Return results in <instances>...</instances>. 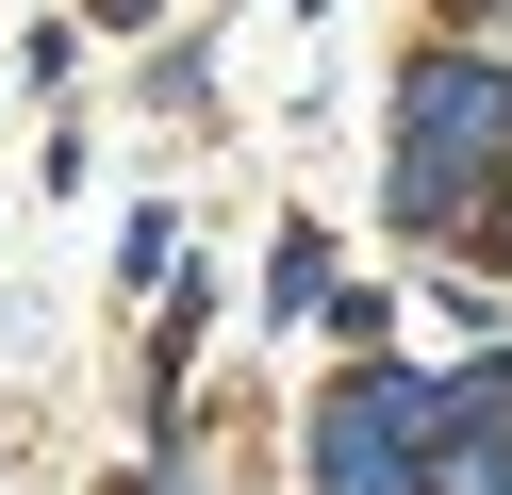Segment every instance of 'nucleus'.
<instances>
[{
    "mask_svg": "<svg viewBox=\"0 0 512 495\" xmlns=\"http://www.w3.org/2000/svg\"><path fill=\"white\" fill-rule=\"evenodd\" d=\"M446 17H479V0H446Z\"/></svg>",
    "mask_w": 512,
    "mask_h": 495,
    "instance_id": "4",
    "label": "nucleus"
},
{
    "mask_svg": "<svg viewBox=\"0 0 512 495\" xmlns=\"http://www.w3.org/2000/svg\"><path fill=\"white\" fill-rule=\"evenodd\" d=\"M100 17H149V0H100Z\"/></svg>",
    "mask_w": 512,
    "mask_h": 495,
    "instance_id": "3",
    "label": "nucleus"
},
{
    "mask_svg": "<svg viewBox=\"0 0 512 495\" xmlns=\"http://www.w3.org/2000/svg\"><path fill=\"white\" fill-rule=\"evenodd\" d=\"M430 429H446V380H397V363H364V380L314 396V495H430Z\"/></svg>",
    "mask_w": 512,
    "mask_h": 495,
    "instance_id": "2",
    "label": "nucleus"
},
{
    "mask_svg": "<svg viewBox=\"0 0 512 495\" xmlns=\"http://www.w3.org/2000/svg\"><path fill=\"white\" fill-rule=\"evenodd\" d=\"M496 149H512V66L496 50H413V83H397V231H430V248H512V215L479 182H496Z\"/></svg>",
    "mask_w": 512,
    "mask_h": 495,
    "instance_id": "1",
    "label": "nucleus"
}]
</instances>
